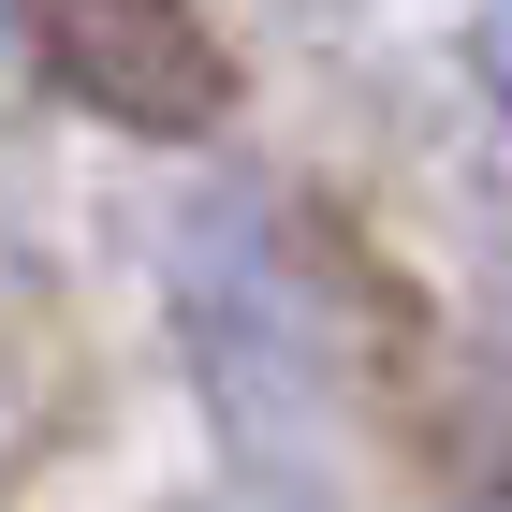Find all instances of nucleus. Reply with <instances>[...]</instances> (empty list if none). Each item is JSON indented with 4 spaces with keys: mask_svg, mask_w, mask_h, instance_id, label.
I'll use <instances>...</instances> for the list:
<instances>
[{
    "mask_svg": "<svg viewBox=\"0 0 512 512\" xmlns=\"http://www.w3.org/2000/svg\"><path fill=\"white\" fill-rule=\"evenodd\" d=\"M15 30L88 118L147 132V147H191L235 118V59L205 30V0H15Z\"/></svg>",
    "mask_w": 512,
    "mask_h": 512,
    "instance_id": "obj_2",
    "label": "nucleus"
},
{
    "mask_svg": "<svg viewBox=\"0 0 512 512\" xmlns=\"http://www.w3.org/2000/svg\"><path fill=\"white\" fill-rule=\"evenodd\" d=\"M161 293H176V352H191L205 425L235 439L278 498H308L322 483V410H308V322H293L278 249L220 205V220H191V249L161 264Z\"/></svg>",
    "mask_w": 512,
    "mask_h": 512,
    "instance_id": "obj_1",
    "label": "nucleus"
}]
</instances>
